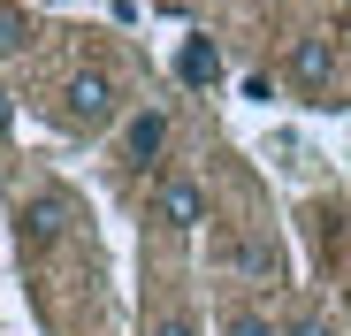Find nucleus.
Instances as JSON below:
<instances>
[{
  "label": "nucleus",
  "mask_w": 351,
  "mask_h": 336,
  "mask_svg": "<svg viewBox=\"0 0 351 336\" xmlns=\"http://www.w3.org/2000/svg\"><path fill=\"white\" fill-rule=\"evenodd\" d=\"M153 336H199V328H191V321H160Z\"/></svg>",
  "instance_id": "nucleus-10"
},
{
  "label": "nucleus",
  "mask_w": 351,
  "mask_h": 336,
  "mask_svg": "<svg viewBox=\"0 0 351 336\" xmlns=\"http://www.w3.org/2000/svg\"><path fill=\"white\" fill-rule=\"evenodd\" d=\"M23 230H31L38 245L62 237V230H69V199H53V191H46V199H23Z\"/></svg>",
  "instance_id": "nucleus-6"
},
{
  "label": "nucleus",
  "mask_w": 351,
  "mask_h": 336,
  "mask_svg": "<svg viewBox=\"0 0 351 336\" xmlns=\"http://www.w3.org/2000/svg\"><path fill=\"white\" fill-rule=\"evenodd\" d=\"M221 336H282L260 306H229V321H221Z\"/></svg>",
  "instance_id": "nucleus-8"
},
{
  "label": "nucleus",
  "mask_w": 351,
  "mask_h": 336,
  "mask_svg": "<svg viewBox=\"0 0 351 336\" xmlns=\"http://www.w3.org/2000/svg\"><path fill=\"white\" fill-rule=\"evenodd\" d=\"M62 115H69V130H107L114 115H123V84H114L107 69H77L62 84Z\"/></svg>",
  "instance_id": "nucleus-1"
},
{
  "label": "nucleus",
  "mask_w": 351,
  "mask_h": 336,
  "mask_svg": "<svg viewBox=\"0 0 351 336\" xmlns=\"http://www.w3.org/2000/svg\"><path fill=\"white\" fill-rule=\"evenodd\" d=\"M153 221L176 230V237L206 230V184H199V176H160V184H153Z\"/></svg>",
  "instance_id": "nucleus-3"
},
{
  "label": "nucleus",
  "mask_w": 351,
  "mask_h": 336,
  "mask_svg": "<svg viewBox=\"0 0 351 336\" xmlns=\"http://www.w3.org/2000/svg\"><path fill=\"white\" fill-rule=\"evenodd\" d=\"M176 77H184L191 92H206V84L221 77V53H214V38H184V46H176Z\"/></svg>",
  "instance_id": "nucleus-4"
},
{
  "label": "nucleus",
  "mask_w": 351,
  "mask_h": 336,
  "mask_svg": "<svg viewBox=\"0 0 351 336\" xmlns=\"http://www.w3.org/2000/svg\"><path fill=\"white\" fill-rule=\"evenodd\" d=\"M8 123H16V107H8V92H0V130H8Z\"/></svg>",
  "instance_id": "nucleus-11"
},
{
  "label": "nucleus",
  "mask_w": 351,
  "mask_h": 336,
  "mask_svg": "<svg viewBox=\"0 0 351 336\" xmlns=\"http://www.w3.org/2000/svg\"><path fill=\"white\" fill-rule=\"evenodd\" d=\"M23 46H31V16L16 8V0H0V62H16Z\"/></svg>",
  "instance_id": "nucleus-7"
},
{
  "label": "nucleus",
  "mask_w": 351,
  "mask_h": 336,
  "mask_svg": "<svg viewBox=\"0 0 351 336\" xmlns=\"http://www.w3.org/2000/svg\"><path fill=\"white\" fill-rule=\"evenodd\" d=\"M282 77L298 84V92H328L336 77H343V53H336V38L328 31H306V38H290V53H282Z\"/></svg>",
  "instance_id": "nucleus-2"
},
{
  "label": "nucleus",
  "mask_w": 351,
  "mask_h": 336,
  "mask_svg": "<svg viewBox=\"0 0 351 336\" xmlns=\"http://www.w3.org/2000/svg\"><path fill=\"white\" fill-rule=\"evenodd\" d=\"M160 145H168V115H160V107L130 115V130H123V153H130V160H160Z\"/></svg>",
  "instance_id": "nucleus-5"
},
{
  "label": "nucleus",
  "mask_w": 351,
  "mask_h": 336,
  "mask_svg": "<svg viewBox=\"0 0 351 336\" xmlns=\"http://www.w3.org/2000/svg\"><path fill=\"white\" fill-rule=\"evenodd\" d=\"M282 336H343V328H336L321 306H306V313H290V321H282Z\"/></svg>",
  "instance_id": "nucleus-9"
}]
</instances>
